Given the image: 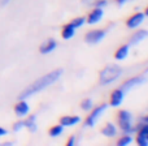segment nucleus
I'll return each instance as SVG.
<instances>
[{
  "instance_id": "nucleus-1",
  "label": "nucleus",
  "mask_w": 148,
  "mask_h": 146,
  "mask_svg": "<svg viewBox=\"0 0 148 146\" xmlns=\"http://www.w3.org/2000/svg\"><path fill=\"white\" fill-rule=\"evenodd\" d=\"M61 74H62V69H56V71H52V72L47 73L46 76H42L40 78L35 80L33 84L29 85L25 90H22L21 94L18 95V98H20V99H27V98L38 94V93H40L42 90L47 89L48 86H51V85H53L55 82L59 81Z\"/></svg>"
},
{
  "instance_id": "nucleus-2",
  "label": "nucleus",
  "mask_w": 148,
  "mask_h": 146,
  "mask_svg": "<svg viewBox=\"0 0 148 146\" xmlns=\"http://www.w3.org/2000/svg\"><path fill=\"white\" fill-rule=\"evenodd\" d=\"M122 74V68L120 65L110 64L108 67H105L104 69L100 72L99 81L100 85H109L112 82H114L117 78H120V76Z\"/></svg>"
},
{
  "instance_id": "nucleus-3",
  "label": "nucleus",
  "mask_w": 148,
  "mask_h": 146,
  "mask_svg": "<svg viewBox=\"0 0 148 146\" xmlns=\"http://www.w3.org/2000/svg\"><path fill=\"white\" fill-rule=\"evenodd\" d=\"M118 123H120V128L123 133L131 134L136 131L135 125L133 124V116L126 110H121L118 112Z\"/></svg>"
},
{
  "instance_id": "nucleus-4",
  "label": "nucleus",
  "mask_w": 148,
  "mask_h": 146,
  "mask_svg": "<svg viewBox=\"0 0 148 146\" xmlns=\"http://www.w3.org/2000/svg\"><path fill=\"white\" fill-rule=\"evenodd\" d=\"M107 108H108V104L107 103H103V104L95 107L94 110H91V113H88V116H87L84 124H86L87 127H94L95 124L97 123V120L101 118V115L104 113V111L107 110Z\"/></svg>"
},
{
  "instance_id": "nucleus-5",
  "label": "nucleus",
  "mask_w": 148,
  "mask_h": 146,
  "mask_svg": "<svg viewBox=\"0 0 148 146\" xmlns=\"http://www.w3.org/2000/svg\"><path fill=\"white\" fill-rule=\"evenodd\" d=\"M105 34L107 33H105V30H103V29H94V30L88 31V33L86 34L84 39H86V42L90 44H96L104 39Z\"/></svg>"
},
{
  "instance_id": "nucleus-6",
  "label": "nucleus",
  "mask_w": 148,
  "mask_h": 146,
  "mask_svg": "<svg viewBox=\"0 0 148 146\" xmlns=\"http://www.w3.org/2000/svg\"><path fill=\"white\" fill-rule=\"evenodd\" d=\"M104 16V9L103 8H99V7H95L94 9L91 10V13L88 15V17L86 18V22L88 25H95V24L100 22Z\"/></svg>"
},
{
  "instance_id": "nucleus-7",
  "label": "nucleus",
  "mask_w": 148,
  "mask_h": 146,
  "mask_svg": "<svg viewBox=\"0 0 148 146\" xmlns=\"http://www.w3.org/2000/svg\"><path fill=\"white\" fill-rule=\"evenodd\" d=\"M30 112V106L26 102V99H20L17 102V104L14 106V113L18 118H25Z\"/></svg>"
},
{
  "instance_id": "nucleus-8",
  "label": "nucleus",
  "mask_w": 148,
  "mask_h": 146,
  "mask_svg": "<svg viewBox=\"0 0 148 146\" xmlns=\"http://www.w3.org/2000/svg\"><path fill=\"white\" fill-rule=\"evenodd\" d=\"M144 81H146V78H144V77H133V78H130V80H127V81L123 82L122 86H121V89H122L125 93L126 91H130V90H133L134 87L142 85Z\"/></svg>"
},
{
  "instance_id": "nucleus-9",
  "label": "nucleus",
  "mask_w": 148,
  "mask_h": 146,
  "mask_svg": "<svg viewBox=\"0 0 148 146\" xmlns=\"http://www.w3.org/2000/svg\"><path fill=\"white\" fill-rule=\"evenodd\" d=\"M144 17H146L144 13L138 12V13H135V15H133L131 17L127 18L126 25H127V28H130V29H135V28H138V26H140V24H143Z\"/></svg>"
},
{
  "instance_id": "nucleus-10",
  "label": "nucleus",
  "mask_w": 148,
  "mask_h": 146,
  "mask_svg": "<svg viewBox=\"0 0 148 146\" xmlns=\"http://www.w3.org/2000/svg\"><path fill=\"white\" fill-rule=\"evenodd\" d=\"M123 98H125V91L122 89H116L112 91L110 94V102L109 104L112 107H118L121 103L123 102Z\"/></svg>"
},
{
  "instance_id": "nucleus-11",
  "label": "nucleus",
  "mask_w": 148,
  "mask_h": 146,
  "mask_svg": "<svg viewBox=\"0 0 148 146\" xmlns=\"http://www.w3.org/2000/svg\"><path fill=\"white\" fill-rule=\"evenodd\" d=\"M56 47H57V42L55 41V39L49 38V39L44 41L43 43L40 44V47H39V52H40L42 55L51 54L52 51H55V48H56Z\"/></svg>"
},
{
  "instance_id": "nucleus-12",
  "label": "nucleus",
  "mask_w": 148,
  "mask_h": 146,
  "mask_svg": "<svg viewBox=\"0 0 148 146\" xmlns=\"http://www.w3.org/2000/svg\"><path fill=\"white\" fill-rule=\"evenodd\" d=\"M81 121V118L79 116H62L60 119V124L62 127H74L75 124H78Z\"/></svg>"
},
{
  "instance_id": "nucleus-13",
  "label": "nucleus",
  "mask_w": 148,
  "mask_h": 146,
  "mask_svg": "<svg viewBox=\"0 0 148 146\" xmlns=\"http://www.w3.org/2000/svg\"><path fill=\"white\" fill-rule=\"evenodd\" d=\"M147 37H148V31L147 30H138L130 38V44H133V46H134V44L140 43V42H143Z\"/></svg>"
},
{
  "instance_id": "nucleus-14",
  "label": "nucleus",
  "mask_w": 148,
  "mask_h": 146,
  "mask_svg": "<svg viewBox=\"0 0 148 146\" xmlns=\"http://www.w3.org/2000/svg\"><path fill=\"white\" fill-rule=\"evenodd\" d=\"M75 30H77V29L74 28L72 24H68V25H65L64 28H62L61 37L65 39V41H68V39H72L73 37L75 35Z\"/></svg>"
},
{
  "instance_id": "nucleus-15",
  "label": "nucleus",
  "mask_w": 148,
  "mask_h": 146,
  "mask_svg": "<svg viewBox=\"0 0 148 146\" xmlns=\"http://www.w3.org/2000/svg\"><path fill=\"white\" fill-rule=\"evenodd\" d=\"M129 51H130V46H129V44H123V46H121L120 48L116 51L114 57L117 60H125L129 55Z\"/></svg>"
},
{
  "instance_id": "nucleus-16",
  "label": "nucleus",
  "mask_w": 148,
  "mask_h": 146,
  "mask_svg": "<svg viewBox=\"0 0 148 146\" xmlns=\"http://www.w3.org/2000/svg\"><path fill=\"white\" fill-rule=\"evenodd\" d=\"M25 123V128H27L30 132H36L38 127H36V116L35 115H30L26 118V120H23Z\"/></svg>"
},
{
  "instance_id": "nucleus-17",
  "label": "nucleus",
  "mask_w": 148,
  "mask_h": 146,
  "mask_svg": "<svg viewBox=\"0 0 148 146\" xmlns=\"http://www.w3.org/2000/svg\"><path fill=\"white\" fill-rule=\"evenodd\" d=\"M101 134H104L105 137H114L117 134V128H116L114 124L108 123L105 124V127L101 129Z\"/></svg>"
},
{
  "instance_id": "nucleus-18",
  "label": "nucleus",
  "mask_w": 148,
  "mask_h": 146,
  "mask_svg": "<svg viewBox=\"0 0 148 146\" xmlns=\"http://www.w3.org/2000/svg\"><path fill=\"white\" fill-rule=\"evenodd\" d=\"M62 132H64V127H62L61 124H56V125H53L49 129V136H51L52 138H56V137L61 136Z\"/></svg>"
},
{
  "instance_id": "nucleus-19",
  "label": "nucleus",
  "mask_w": 148,
  "mask_h": 146,
  "mask_svg": "<svg viewBox=\"0 0 148 146\" xmlns=\"http://www.w3.org/2000/svg\"><path fill=\"white\" fill-rule=\"evenodd\" d=\"M136 144L140 146H148V138L147 133L143 131H138V136H136Z\"/></svg>"
},
{
  "instance_id": "nucleus-20",
  "label": "nucleus",
  "mask_w": 148,
  "mask_h": 146,
  "mask_svg": "<svg viewBox=\"0 0 148 146\" xmlns=\"http://www.w3.org/2000/svg\"><path fill=\"white\" fill-rule=\"evenodd\" d=\"M131 142H133V137H131V134H127V133H125L118 140V145L120 146H127V145H130Z\"/></svg>"
},
{
  "instance_id": "nucleus-21",
  "label": "nucleus",
  "mask_w": 148,
  "mask_h": 146,
  "mask_svg": "<svg viewBox=\"0 0 148 146\" xmlns=\"http://www.w3.org/2000/svg\"><path fill=\"white\" fill-rule=\"evenodd\" d=\"M70 24H72L75 29L82 28V26L86 24V17H75L74 20H72V22H70Z\"/></svg>"
},
{
  "instance_id": "nucleus-22",
  "label": "nucleus",
  "mask_w": 148,
  "mask_h": 146,
  "mask_svg": "<svg viewBox=\"0 0 148 146\" xmlns=\"http://www.w3.org/2000/svg\"><path fill=\"white\" fill-rule=\"evenodd\" d=\"M81 108L83 111H91L92 110V100L91 99H84L81 103Z\"/></svg>"
},
{
  "instance_id": "nucleus-23",
  "label": "nucleus",
  "mask_w": 148,
  "mask_h": 146,
  "mask_svg": "<svg viewBox=\"0 0 148 146\" xmlns=\"http://www.w3.org/2000/svg\"><path fill=\"white\" fill-rule=\"evenodd\" d=\"M23 128H25V123H23V120H20V121H17V123L13 124V131L14 132H20L21 129H23Z\"/></svg>"
},
{
  "instance_id": "nucleus-24",
  "label": "nucleus",
  "mask_w": 148,
  "mask_h": 146,
  "mask_svg": "<svg viewBox=\"0 0 148 146\" xmlns=\"http://www.w3.org/2000/svg\"><path fill=\"white\" fill-rule=\"evenodd\" d=\"M107 4H108V1H107V0H95V1H94V5H92V7L104 8Z\"/></svg>"
},
{
  "instance_id": "nucleus-25",
  "label": "nucleus",
  "mask_w": 148,
  "mask_h": 146,
  "mask_svg": "<svg viewBox=\"0 0 148 146\" xmlns=\"http://www.w3.org/2000/svg\"><path fill=\"white\" fill-rule=\"evenodd\" d=\"M75 145V137L72 136L69 140H68V146H74Z\"/></svg>"
},
{
  "instance_id": "nucleus-26",
  "label": "nucleus",
  "mask_w": 148,
  "mask_h": 146,
  "mask_svg": "<svg viewBox=\"0 0 148 146\" xmlns=\"http://www.w3.org/2000/svg\"><path fill=\"white\" fill-rule=\"evenodd\" d=\"M10 1H12V0H0V5H1V7H5V5L9 4Z\"/></svg>"
},
{
  "instance_id": "nucleus-27",
  "label": "nucleus",
  "mask_w": 148,
  "mask_h": 146,
  "mask_svg": "<svg viewBox=\"0 0 148 146\" xmlns=\"http://www.w3.org/2000/svg\"><path fill=\"white\" fill-rule=\"evenodd\" d=\"M5 134H8V132H7V129H4V128H1V127H0V137H3V136H5Z\"/></svg>"
},
{
  "instance_id": "nucleus-28",
  "label": "nucleus",
  "mask_w": 148,
  "mask_h": 146,
  "mask_svg": "<svg viewBox=\"0 0 148 146\" xmlns=\"http://www.w3.org/2000/svg\"><path fill=\"white\" fill-rule=\"evenodd\" d=\"M116 1H117V4L122 5V4H125V3H126V1H127V0H116Z\"/></svg>"
},
{
  "instance_id": "nucleus-29",
  "label": "nucleus",
  "mask_w": 148,
  "mask_h": 146,
  "mask_svg": "<svg viewBox=\"0 0 148 146\" xmlns=\"http://www.w3.org/2000/svg\"><path fill=\"white\" fill-rule=\"evenodd\" d=\"M3 145H4V146H12L13 144H12V142H4Z\"/></svg>"
},
{
  "instance_id": "nucleus-30",
  "label": "nucleus",
  "mask_w": 148,
  "mask_h": 146,
  "mask_svg": "<svg viewBox=\"0 0 148 146\" xmlns=\"http://www.w3.org/2000/svg\"><path fill=\"white\" fill-rule=\"evenodd\" d=\"M142 121H144V123H148V116H146V118L142 119Z\"/></svg>"
},
{
  "instance_id": "nucleus-31",
  "label": "nucleus",
  "mask_w": 148,
  "mask_h": 146,
  "mask_svg": "<svg viewBox=\"0 0 148 146\" xmlns=\"http://www.w3.org/2000/svg\"><path fill=\"white\" fill-rule=\"evenodd\" d=\"M144 15H146V16H148V7L146 8V12H144Z\"/></svg>"
},
{
  "instance_id": "nucleus-32",
  "label": "nucleus",
  "mask_w": 148,
  "mask_h": 146,
  "mask_svg": "<svg viewBox=\"0 0 148 146\" xmlns=\"http://www.w3.org/2000/svg\"><path fill=\"white\" fill-rule=\"evenodd\" d=\"M147 138H148V133H147Z\"/></svg>"
}]
</instances>
